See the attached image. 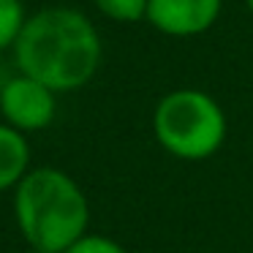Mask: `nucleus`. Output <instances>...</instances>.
Segmentation results:
<instances>
[{"mask_svg": "<svg viewBox=\"0 0 253 253\" xmlns=\"http://www.w3.org/2000/svg\"><path fill=\"white\" fill-rule=\"evenodd\" d=\"M11 52L19 74L63 95L93 82L104 60V41L95 22L79 8L49 6L28 14Z\"/></svg>", "mask_w": 253, "mask_h": 253, "instance_id": "f257e3e1", "label": "nucleus"}, {"mask_svg": "<svg viewBox=\"0 0 253 253\" xmlns=\"http://www.w3.org/2000/svg\"><path fill=\"white\" fill-rule=\"evenodd\" d=\"M14 218L30 248L63 253L87 234L90 204L68 171L36 166L14 188Z\"/></svg>", "mask_w": 253, "mask_h": 253, "instance_id": "f03ea898", "label": "nucleus"}, {"mask_svg": "<svg viewBox=\"0 0 253 253\" xmlns=\"http://www.w3.org/2000/svg\"><path fill=\"white\" fill-rule=\"evenodd\" d=\"M229 120L210 93L199 87H177L161 95L153 109V136L164 153L177 161H207L223 147Z\"/></svg>", "mask_w": 253, "mask_h": 253, "instance_id": "7ed1b4c3", "label": "nucleus"}, {"mask_svg": "<svg viewBox=\"0 0 253 253\" xmlns=\"http://www.w3.org/2000/svg\"><path fill=\"white\" fill-rule=\"evenodd\" d=\"M0 117L25 136L39 133L55 123L57 93L39 79L17 71L0 82Z\"/></svg>", "mask_w": 253, "mask_h": 253, "instance_id": "20e7f679", "label": "nucleus"}, {"mask_svg": "<svg viewBox=\"0 0 253 253\" xmlns=\"http://www.w3.org/2000/svg\"><path fill=\"white\" fill-rule=\"evenodd\" d=\"M223 0H150L144 22L169 39H193L218 22Z\"/></svg>", "mask_w": 253, "mask_h": 253, "instance_id": "39448f33", "label": "nucleus"}, {"mask_svg": "<svg viewBox=\"0 0 253 253\" xmlns=\"http://www.w3.org/2000/svg\"><path fill=\"white\" fill-rule=\"evenodd\" d=\"M30 169L33 166L28 136L0 120V193L14 191Z\"/></svg>", "mask_w": 253, "mask_h": 253, "instance_id": "423d86ee", "label": "nucleus"}, {"mask_svg": "<svg viewBox=\"0 0 253 253\" xmlns=\"http://www.w3.org/2000/svg\"><path fill=\"white\" fill-rule=\"evenodd\" d=\"M25 22H28V11L22 0H0V52L14 49Z\"/></svg>", "mask_w": 253, "mask_h": 253, "instance_id": "0eeeda50", "label": "nucleus"}, {"mask_svg": "<svg viewBox=\"0 0 253 253\" xmlns=\"http://www.w3.org/2000/svg\"><path fill=\"white\" fill-rule=\"evenodd\" d=\"M150 0H93L95 11L117 25H133L147 17Z\"/></svg>", "mask_w": 253, "mask_h": 253, "instance_id": "6e6552de", "label": "nucleus"}, {"mask_svg": "<svg viewBox=\"0 0 253 253\" xmlns=\"http://www.w3.org/2000/svg\"><path fill=\"white\" fill-rule=\"evenodd\" d=\"M63 253H128V251L117 240H112V237L90 234V231H87V234L79 237L74 245H68Z\"/></svg>", "mask_w": 253, "mask_h": 253, "instance_id": "1a4fd4ad", "label": "nucleus"}, {"mask_svg": "<svg viewBox=\"0 0 253 253\" xmlns=\"http://www.w3.org/2000/svg\"><path fill=\"white\" fill-rule=\"evenodd\" d=\"M28 253H52V251H41V248H30Z\"/></svg>", "mask_w": 253, "mask_h": 253, "instance_id": "9d476101", "label": "nucleus"}, {"mask_svg": "<svg viewBox=\"0 0 253 253\" xmlns=\"http://www.w3.org/2000/svg\"><path fill=\"white\" fill-rule=\"evenodd\" d=\"M245 8H248V11L253 14V0H245Z\"/></svg>", "mask_w": 253, "mask_h": 253, "instance_id": "9b49d317", "label": "nucleus"}]
</instances>
